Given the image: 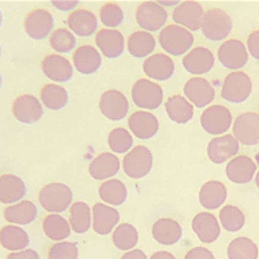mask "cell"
I'll use <instances>...</instances> for the list:
<instances>
[{
    "label": "cell",
    "mask_w": 259,
    "mask_h": 259,
    "mask_svg": "<svg viewBox=\"0 0 259 259\" xmlns=\"http://www.w3.org/2000/svg\"><path fill=\"white\" fill-rule=\"evenodd\" d=\"M160 46L166 54L171 56H181L192 50L194 44V36L189 29L181 25H166L158 36Z\"/></svg>",
    "instance_id": "obj_1"
},
{
    "label": "cell",
    "mask_w": 259,
    "mask_h": 259,
    "mask_svg": "<svg viewBox=\"0 0 259 259\" xmlns=\"http://www.w3.org/2000/svg\"><path fill=\"white\" fill-rule=\"evenodd\" d=\"M71 188L60 182H52L40 189L39 202L44 210L51 214H60L71 207L72 205Z\"/></svg>",
    "instance_id": "obj_2"
},
{
    "label": "cell",
    "mask_w": 259,
    "mask_h": 259,
    "mask_svg": "<svg viewBox=\"0 0 259 259\" xmlns=\"http://www.w3.org/2000/svg\"><path fill=\"white\" fill-rule=\"evenodd\" d=\"M201 29L206 39L220 41L226 39L233 29V20L221 8H210L203 14Z\"/></svg>",
    "instance_id": "obj_3"
},
{
    "label": "cell",
    "mask_w": 259,
    "mask_h": 259,
    "mask_svg": "<svg viewBox=\"0 0 259 259\" xmlns=\"http://www.w3.org/2000/svg\"><path fill=\"white\" fill-rule=\"evenodd\" d=\"M252 92L251 78L245 72H231L225 77L221 96L233 104L245 103Z\"/></svg>",
    "instance_id": "obj_4"
},
{
    "label": "cell",
    "mask_w": 259,
    "mask_h": 259,
    "mask_svg": "<svg viewBox=\"0 0 259 259\" xmlns=\"http://www.w3.org/2000/svg\"><path fill=\"white\" fill-rule=\"evenodd\" d=\"M132 100L141 109H157L163 101V91L149 78H140L132 87Z\"/></svg>",
    "instance_id": "obj_5"
},
{
    "label": "cell",
    "mask_w": 259,
    "mask_h": 259,
    "mask_svg": "<svg viewBox=\"0 0 259 259\" xmlns=\"http://www.w3.org/2000/svg\"><path fill=\"white\" fill-rule=\"evenodd\" d=\"M153 166V154L146 146H135L122 160V169L131 178L139 180L149 174Z\"/></svg>",
    "instance_id": "obj_6"
},
{
    "label": "cell",
    "mask_w": 259,
    "mask_h": 259,
    "mask_svg": "<svg viewBox=\"0 0 259 259\" xmlns=\"http://www.w3.org/2000/svg\"><path fill=\"white\" fill-rule=\"evenodd\" d=\"M231 124L233 116L224 105H211L201 114V126L209 135H224L230 129Z\"/></svg>",
    "instance_id": "obj_7"
},
{
    "label": "cell",
    "mask_w": 259,
    "mask_h": 259,
    "mask_svg": "<svg viewBox=\"0 0 259 259\" xmlns=\"http://www.w3.org/2000/svg\"><path fill=\"white\" fill-rule=\"evenodd\" d=\"M233 136L242 145L254 146L259 144V113L247 112L239 114L233 124Z\"/></svg>",
    "instance_id": "obj_8"
},
{
    "label": "cell",
    "mask_w": 259,
    "mask_h": 259,
    "mask_svg": "<svg viewBox=\"0 0 259 259\" xmlns=\"http://www.w3.org/2000/svg\"><path fill=\"white\" fill-rule=\"evenodd\" d=\"M136 20L142 31H158L167 20L166 10L157 2H144L136 10Z\"/></svg>",
    "instance_id": "obj_9"
},
{
    "label": "cell",
    "mask_w": 259,
    "mask_h": 259,
    "mask_svg": "<svg viewBox=\"0 0 259 259\" xmlns=\"http://www.w3.org/2000/svg\"><path fill=\"white\" fill-rule=\"evenodd\" d=\"M12 114L22 124H35L43 117V104L33 95H20L12 103Z\"/></svg>",
    "instance_id": "obj_10"
},
{
    "label": "cell",
    "mask_w": 259,
    "mask_h": 259,
    "mask_svg": "<svg viewBox=\"0 0 259 259\" xmlns=\"http://www.w3.org/2000/svg\"><path fill=\"white\" fill-rule=\"evenodd\" d=\"M55 25L54 16L44 8H36L27 14L24 19L25 33L33 40H43L50 36Z\"/></svg>",
    "instance_id": "obj_11"
},
{
    "label": "cell",
    "mask_w": 259,
    "mask_h": 259,
    "mask_svg": "<svg viewBox=\"0 0 259 259\" xmlns=\"http://www.w3.org/2000/svg\"><path fill=\"white\" fill-rule=\"evenodd\" d=\"M100 112L112 121H120L126 117L129 110L128 99L117 89H108L100 97Z\"/></svg>",
    "instance_id": "obj_12"
},
{
    "label": "cell",
    "mask_w": 259,
    "mask_h": 259,
    "mask_svg": "<svg viewBox=\"0 0 259 259\" xmlns=\"http://www.w3.org/2000/svg\"><path fill=\"white\" fill-rule=\"evenodd\" d=\"M218 60L227 69H231V71L241 69L248 61L247 48L241 40H226L218 50Z\"/></svg>",
    "instance_id": "obj_13"
},
{
    "label": "cell",
    "mask_w": 259,
    "mask_h": 259,
    "mask_svg": "<svg viewBox=\"0 0 259 259\" xmlns=\"http://www.w3.org/2000/svg\"><path fill=\"white\" fill-rule=\"evenodd\" d=\"M203 8L198 2L186 0L182 2L174 8L173 20L177 25H181L184 28L192 31L201 29V23L203 18Z\"/></svg>",
    "instance_id": "obj_14"
},
{
    "label": "cell",
    "mask_w": 259,
    "mask_h": 259,
    "mask_svg": "<svg viewBox=\"0 0 259 259\" xmlns=\"http://www.w3.org/2000/svg\"><path fill=\"white\" fill-rule=\"evenodd\" d=\"M184 95L194 107L203 108L213 103L215 91L206 78L193 77L185 82Z\"/></svg>",
    "instance_id": "obj_15"
},
{
    "label": "cell",
    "mask_w": 259,
    "mask_h": 259,
    "mask_svg": "<svg viewBox=\"0 0 259 259\" xmlns=\"http://www.w3.org/2000/svg\"><path fill=\"white\" fill-rule=\"evenodd\" d=\"M239 150V142L233 135L214 137L207 145V156L213 163H224L233 160Z\"/></svg>",
    "instance_id": "obj_16"
},
{
    "label": "cell",
    "mask_w": 259,
    "mask_h": 259,
    "mask_svg": "<svg viewBox=\"0 0 259 259\" xmlns=\"http://www.w3.org/2000/svg\"><path fill=\"white\" fill-rule=\"evenodd\" d=\"M120 213L107 203H95L92 207V226L93 230L100 235H108L116 229Z\"/></svg>",
    "instance_id": "obj_17"
},
{
    "label": "cell",
    "mask_w": 259,
    "mask_h": 259,
    "mask_svg": "<svg viewBox=\"0 0 259 259\" xmlns=\"http://www.w3.org/2000/svg\"><path fill=\"white\" fill-rule=\"evenodd\" d=\"M43 73L51 81L65 82L69 81L73 76V67L68 59L60 55H47L41 60Z\"/></svg>",
    "instance_id": "obj_18"
},
{
    "label": "cell",
    "mask_w": 259,
    "mask_h": 259,
    "mask_svg": "<svg viewBox=\"0 0 259 259\" xmlns=\"http://www.w3.org/2000/svg\"><path fill=\"white\" fill-rule=\"evenodd\" d=\"M214 61H215V59H214L211 51L205 48V47H197L185 55L182 65L186 69V72L199 76L211 71V68L214 67Z\"/></svg>",
    "instance_id": "obj_19"
},
{
    "label": "cell",
    "mask_w": 259,
    "mask_h": 259,
    "mask_svg": "<svg viewBox=\"0 0 259 259\" xmlns=\"http://www.w3.org/2000/svg\"><path fill=\"white\" fill-rule=\"evenodd\" d=\"M129 129L140 140H149L157 135L160 124L153 113L146 110H137L128 120Z\"/></svg>",
    "instance_id": "obj_20"
},
{
    "label": "cell",
    "mask_w": 259,
    "mask_h": 259,
    "mask_svg": "<svg viewBox=\"0 0 259 259\" xmlns=\"http://www.w3.org/2000/svg\"><path fill=\"white\" fill-rule=\"evenodd\" d=\"M142 68H144L145 75L156 81L169 80L176 71L174 61L171 60L170 56L165 54H156L146 57Z\"/></svg>",
    "instance_id": "obj_21"
},
{
    "label": "cell",
    "mask_w": 259,
    "mask_h": 259,
    "mask_svg": "<svg viewBox=\"0 0 259 259\" xmlns=\"http://www.w3.org/2000/svg\"><path fill=\"white\" fill-rule=\"evenodd\" d=\"M95 40L97 48L108 59H116L121 56L125 50L124 36L117 29H100Z\"/></svg>",
    "instance_id": "obj_22"
},
{
    "label": "cell",
    "mask_w": 259,
    "mask_h": 259,
    "mask_svg": "<svg viewBox=\"0 0 259 259\" xmlns=\"http://www.w3.org/2000/svg\"><path fill=\"white\" fill-rule=\"evenodd\" d=\"M27 194V186L22 178L15 174H2L0 176V202L4 205H14Z\"/></svg>",
    "instance_id": "obj_23"
},
{
    "label": "cell",
    "mask_w": 259,
    "mask_h": 259,
    "mask_svg": "<svg viewBox=\"0 0 259 259\" xmlns=\"http://www.w3.org/2000/svg\"><path fill=\"white\" fill-rule=\"evenodd\" d=\"M256 171V163L248 156H237L229 161L226 166V176L234 184H248Z\"/></svg>",
    "instance_id": "obj_24"
},
{
    "label": "cell",
    "mask_w": 259,
    "mask_h": 259,
    "mask_svg": "<svg viewBox=\"0 0 259 259\" xmlns=\"http://www.w3.org/2000/svg\"><path fill=\"white\" fill-rule=\"evenodd\" d=\"M192 229L203 243H213L221 234L220 222L213 214L207 211L198 213L193 218Z\"/></svg>",
    "instance_id": "obj_25"
},
{
    "label": "cell",
    "mask_w": 259,
    "mask_h": 259,
    "mask_svg": "<svg viewBox=\"0 0 259 259\" xmlns=\"http://www.w3.org/2000/svg\"><path fill=\"white\" fill-rule=\"evenodd\" d=\"M67 24L73 35L88 37L96 32L99 22H97L96 15L92 11L80 8V10H75L68 16Z\"/></svg>",
    "instance_id": "obj_26"
},
{
    "label": "cell",
    "mask_w": 259,
    "mask_h": 259,
    "mask_svg": "<svg viewBox=\"0 0 259 259\" xmlns=\"http://www.w3.org/2000/svg\"><path fill=\"white\" fill-rule=\"evenodd\" d=\"M121 167L120 160L114 153H101L89 165V174L95 180H112Z\"/></svg>",
    "instance_id": "obj_27"
},
{
    "label": "cell",
    "mask_w": 259,
    "mask_h": 259,
    "mask_svg": "<svg viewBox=\"0 0 259 259\" xmlns=\"http://www.w3.org/2000/svg\"><path fill=\"white\" fill-rule=\"evenodd\" d=\"M4 220L11 225L23 226L32 224L37 217V207L28 199H23L20 202L7 206L3 211Z\"/></svg>",
    "instance_id": "obj_28"
},
{
    "label": "cell",
    "mask_w": 259,
    "mask_h": 259,
    "mask_svg": "<svg viewBox=\"0 0 259 259\" xmlns=\"http://www.w3.org/2000/svg\"><path fill=\"white\" fill-rule=\"evenodd\" d=\"M153 238L163 246L176 245L182 238V227L176 220L161 218L152 227Z\"/></svg>",
    "instance_id": "obj_29"
},
{
    "label": "cell",
    "mask_w": 259,
    "mask_h": 259,
    "mask_svg": "<svg viewBox=\"0 0 259 259\" xmlns=\"http://www.w3.org/2000/svg\"><path fill=\"white\" fill-rule=\"evenodd\" d=\"M73 64L82 75H92L101 67V55L92 46L78 47L73 54Z\"/></svg>",
    "instance_id": "obj_30"
},
{
    "label": "cell",
    "mask_w": 259,
    "mask_h": 259,
    "mask_svg": "<svg viewBox=\"0 0 259 259\" xmlns=\"http://www.w3.org/2000/svg\"><path fill=\"white\" fill-rule=\"evenodd\" d=\"M198 198L205 209H220L227 198V189L221 181H207L199 190Z\"/></svg>",
    "instance_id": "obj_31"
},
{
    "label": "cell",
    "mask_w": 259,
    "mask_h": 259,
    "mask_svg": "<svg viewBox=\"0 0 259 259\" xmlns=\"http://www.w3.org/2000/svg\"><path fill=\"white\" fill-rule=\"evenodd\" d=\"M29 245L28 233L16 225H7L0 229V246L8 251H22Z\"/></svg>",
    "instance_id": "obj_32"
},
{
    "label": "cell",
    "mask_w": 259,
    "mask_h": 259,
    "mask_svg": "<svg viewBox=\"0 0 259 259\" xmlns=\"http://www.w3.org/2000/svg\"><path fill=\"white\" fill-rule=\"evenodd\" d=\"M165 110L171 121L177 124H186L194 116L193 104L185 96L174 95L165 103Z\"/></svg>",
    "instance_id": "obj_33"
},
{
    "label": "cell",
    "mask_w": 259,
    "mask_h": 259,
    "mask_svg": "<svg viewBox=\"0 0 259 259\" xmlns=\"http://www.w3.org/2000/svg\"><path fill=\"white\" fill-rule=\"evenodd\" d=\"M100 198L109 206H120L128 198V190L124 182L120 180H107L100 185L99 188Z\"/></svg>",
    "instance_id": "obj_34"
},
{
    "label": "cell",
    "mask_w": 259,
    "mask_h": 259,
    "mask_svg": "<svg viewBox=\"0 0 259 259\" xmlns=\"http://www.w3.org/2000/svg\"><path fill=\"white\" fill-rule=\"evenodd\" d=\"M69 225L77 234H84L92 225V209L85 202L72 203L69 207Z\"/></svg>",
    "instance_id": "obj_35"
},
{
    "label": "cell",
    "mask_w": 259,
    "mask_h": 259,
    "mask_svg": "<svg viewBox=\"0 0 259 259\" xmlns=\"http://www.w3.org/2000/svg\"><path fill=\"white\" fill-rule=\"evenodd\" d=\"M43 231L51 241L63 242L71 235V225L60 214H50L43 220Z\"/></svg>",
    "instance_id": "obj_36"
},
{
    "label": "cell",
    "mask_w": 259,
    "mask_h": 259,
    "mask_svg": "<svg viewBox=\"0 0 259 259\" xmlns=\"http://www.w3.org/2000/svg\"><path fill=\"white\" fill-rule=\"evenodd\" d=\"M156 50V39L146 31H136L128 39V52L133 57H149Z\"/></svg>",
    "instance_id": "obj_37"
},
{
    "label": "cell",
    "mask_w": 259,
    "mask_h": 259,
    "mask_svg": "<svg viewBox=\"0 0 259 259\" xmlns=\"http://www.w3.org/2000/svg\"><path fill=\"white\" fill-rule=\"evenodd\" d=\"M40 101L51 110H60L68 104V92L59 84H46L40 91Z\"/></svg>",
    "instance_id": "obj_38"
},
{
    "label": "cell",
    "mask_w": 259,
    "mask_h": 259,
    "mask_svg": "<svg viewBox=\"0 0 259 259\" xmlns=\"http://www.w3.org/2000/svg\"><path fill=\"white\" fill-rule=\"evenodd\" d=\"M112 241L121 251H131L139 242V231L133 225L121 224L113 230Z\"/></svg>",
    "instance_id": "obj_39"
},
{
    "label": "cell",
    "mask_w": 259,
    "mask_h": 259,
    "mask_svg": "<svg viewBox=\"0 0 259 259\" xmlns=\"http://www.w3.org/2000/svg\"><path fill=\"white\" fill-rule=\"evenodd\" d=\"M258 247L250 238L238 237L227 246L229 259H258Z\"/></svg>",
    "instance_id": "obj_40"
},
{
    "label": "cell",
    "mask_w": 259,
    "mask_h": 259,
    "mask_svg": "<svg viewBox=\"0 0 259 259\" xmlns=\"http://www.w3.org/2000/svg\"><path fill=\"white\" fill-rule=\"evenodd\" d=\"M220 222L224 230L229 233H235L245 226L246 218L239 207L234 205H226L220 211Z\"/></svg>",
    "instance_id": "obj_41"
},
{
    "label": "cell",
    "mask_w": 259,
    "mask_h": 259,
    "mask_svg": "<svg viewBox=\"0 0 259 259\" xmlns=\"http://www.w3.org/2000/svg\"><path fill=\"white\" fill-rule=\"evenodd\" d=\"M108 145L116 154H124L133 145V137L125 128H114L108 136Z\"/></svg>",
    "instance_id": "obj_42"
},
{
    "label": "cell",
    "mask_w": 259,
    "mask_h": 259,
    "mask_svg": "<svg viewBox=\"0 0 259 259\" xmlns=\"http://www.w3.org/2000/svg\"><path fill=\"white\" fill-rule=\"evenodd\" d=\"M50 44L59 54H68L75 48L76 37L68 28H57L51 35Z\"/></svg>",
    "instance_id": "obj_43"
},
{
    "label": "cell",
    "mask_w": 259,
    "mask_h": 259,
    "mask_svg": "<svg viewBox=\"0 0 259 259\" xmlns=\"http://www.w3.org/2000/svg\"><path fill=\"white\" fill-rule=\"evenodd\" d=\"M100 19L108 29L117 28L124 22V11L116 3H107L100 8Z\"/></svg>",
    "instance_id": "obj_44"
},
{
    "label": "cell",
    "mask_w": 259,
    "mask_h": 259,
    "mask_svg": "<svg viewBox=\"0 0 259 259\" xmlns=\"http://www.w3.org/2000/svg\"><path fill=\"white\" fill-rule=\"evenodd\" d=\"M78 248L73 242H56L51 246L48 259H77Z\"/></svg>",
    "instance_id": "obj_45"
},
{
    "label": "cell",
    "mask_w": 259,
    "mask_h": 259,
    "mask_svg": "<svg viewBox=\"0 0 259 259\" xmlns=\"http://www.w3.org/2000/svg\"><path fill=\"white\" fill-rule=\"evenodd\" d=\"M247 52L254 59L259 60V29L254 31L247 37Z\"/></svg>",
    "instance_id": "obj_46"
},
{
    "label": "cell",
    "mask_w": 259,
    "mask_h": 259,
    "mask_svg": "<svg viewBox=\"0 0 259 259\" xmlns=\"http://www.w3.org/2000/svg\"><path fill=\"white\" fill-rule=\"evenodd\" d=\"M185 259H215L213 252L206 247H194L189 250L185 255Z\"/></svg>",
    "instance_id": "obj_47"
},
{
    "label": "cell",
    "mask_w": 259,
    "mask_h": 259,
    "mask_svg": "<svg viewBox=\"0 0 259 259\" xmlns=\"http://www.w3.org/2000/svg\"><path fill=\"white\" fill-rule=\"evenodd\" d=\"M7 259H40V255L32 248H25L22 251L10 252L7 255Z\"/></svg>",
    "instance_id": "obj_48"
},
{
    "label": "cell",
    "mask_w": 259,
    "mask_h": 259,
    "mask_svg": "<svg viewBox=\"0 0 259 259\" xmlns=\"http://www.w3.org/2000/svg\"><path fill=\"white\" fill-rule=\"evenodd\" d=\"M55 7L60 11H69V10H73L75 7H77L78 2L77 0H71V2H60V0H54L52 2Z\"/></svg>",
    "instance_id": "obj_49"
},
{
    "label": "cell",
    "mask_w": 259,
    "mask_h": 259,
    "mask_svg": "<svg viewBox=\"0 0 259 259\" xmlns=\"http://www.w3.org/2000/svg\"><path fill=\"white\" fill-rule=\"evenodd\" d=\"M121 259H148L146 254L142 250L139 248H133L131 251H126L124 255L121 256Z\"/></svg>",
    "instance_id": "obj_50"
},
{
    "label": "cell",
    "mask_w": 259,
    "mask_h": 259,
    "mask_svg": "<svg viewBox=\"0 0 259 259\" xmlns=\"http://www.w3.org/2000/svg\"><path fill=\"white\" fill-rule=\"evenodd\" d=\"M150 259H176V256L169 251H157L150 256Z\"/></svg>",
    "instance_id": "obj_51"
},
{
    "label": "cell",
    "mask_w": 259,
    "mask_h": 259,
    "mask_svg": "<svg viewBox=\"0 0 259 259\" xmlns=\"http://www.w3.org/2000/svg\"><path fill=\"white\" fill-rule=\"evenodd\" d=\"M161 6H176V4H180L178 2H160Z\"/></svg>",
    "instance_id": "obj_52"
},
{
    "label": "cell",
    "mask_w": 259,
    "mask_h": 259,
    "mask_svg": "<svg viewBox=\"0 0 259 259\" xmlns=\"http://www.w3.org/2000/svg\"><path fill=\"white\" fill-rule=\"evenodd\" d=\"M255 184H256V186L259 188V171L256 173V176H255Z\"/></svg>",
    "instance_id": "obj_53"
},
{
    "label": "cell",
    "mask_w": 259,
    "mask_h": 259,
    "mask_svg": "<svg viewBox=\"0 0 259 259\" xmlns=\"http://www.w3.org/2000/svg\"><path fill=\"white\" fill-rule=\"evenodd\" d=\"M2 22H3V15H2V11H0V25H2Z\"/></svg>",
    "instance_id": "obj_54"
},
{
    "label": "cell",
    "mask_w": 259,
    "mask_h": 259,
    "mask_svg": "<svg viewBox=\"0 0 259 259\" xmlns=\"http://www.w3.org/2000/svg\"><path fill=\"white\" fill-rule=\"evenodd\" d=\"M0 87H2V75H0Z\"/></svg>",
    "instance_id": "obj_55"
},
{
    "label": "cell",
    "mask_w": 259,
    "mask_h": 259,
    "mask_svg": "<svg viewBox=\"0 0 259 259\" xmlns=\"http://www.w3.org/2000/svg\"><path fill=\"white\" fill-rule=\"evenodd\" d=\"M0 55H2V47H0Z\"/></svg>",
    "instance_id": "obj_56"
}]
</instances>
